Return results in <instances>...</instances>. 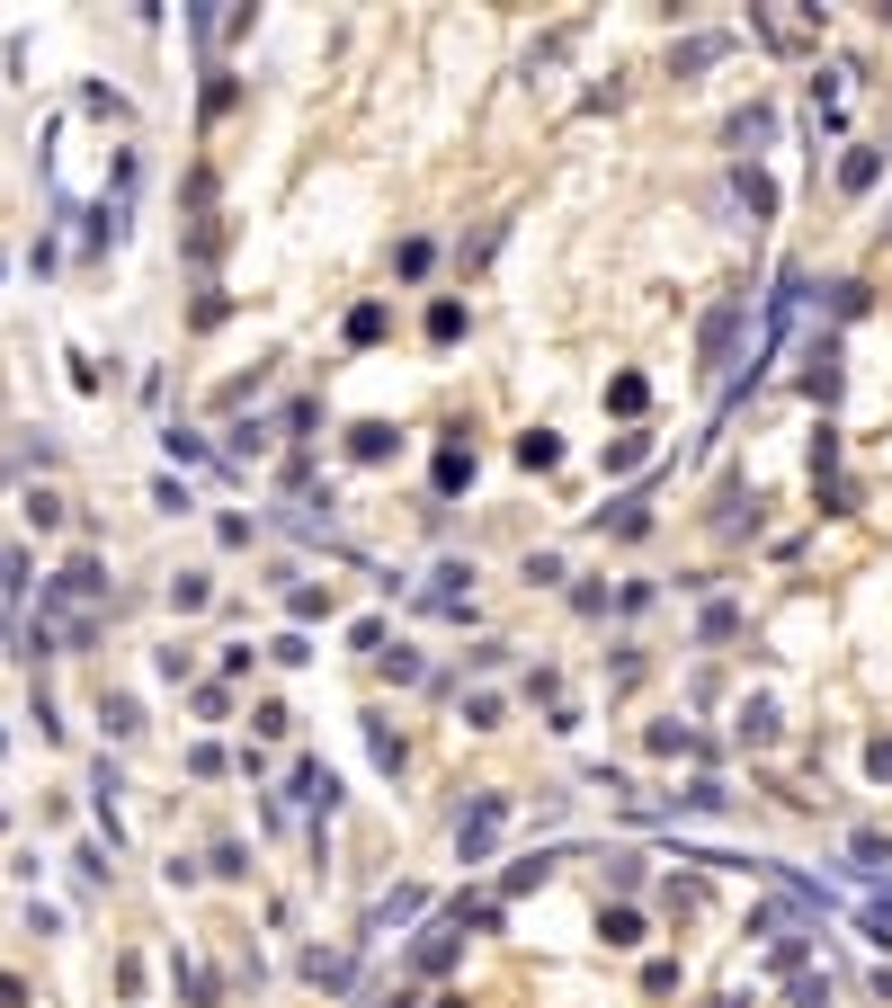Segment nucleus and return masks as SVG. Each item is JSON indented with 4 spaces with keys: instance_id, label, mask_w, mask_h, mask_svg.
I'll list each match as a JSON object with an SVG mask.
<instances>
[{
    "instance_id": "23",
    "label": "nucleus",
    "mask_w": 892,
    "mask_h": 1008,
    "mask_svg": "<svg viewBox=\"0 0 892 1008\" xmlns=\"http://www.w3.org/2000/svg\"><path fill=\"white\" fill-rule=\"evenodd\" d=\"M464 330V304H429V340H455Z\"/></svg>"
},
{
    "instance_id": "11",
    "label": "nucleus",
    "mask_w": 892,
    "mask_h": 1008,
    "mask_svg": "<svg viewBox=\"0 0 892 1008\" xmlns=\"http://www.w3.org/2000/svg\"><path fill=\"white\" fill-rule=\"evenodd\" d=\"M366 750H375V768H402V732L384 714H366Z\"/></svg>"
},
{
    "instance_id": "8",
    "label": "nucleus",
    "mask_w": 892,
    "mask_h": 1008,
    "mask_svg": "<svg viewBox=\"0 0 892 1008\" xmlns=\"http://www.w3.org/2000/svg\"><path fill=\"white\" fill-rule=\"evenodd\" d=\"M732 54V36L714 27V36H688V45H678V72H705V63H723Z\"/></svg>"
},
{
    "instance_id": "17",
    "label": "nucleus",
    "mask_w": 892,
    "mask_h": 1008,
    "mask_svg": "<svg viewBox=\"0 0 892 1008\" xmlns=\"http://www.w3.org/2000/svg\"><path fill=\"white\" fill-rule=\"evenodd\" d=\"M874 179H883V161H874V152H866V144H857V152H848V161H839V188H874Z\"/></svg>"
},
{
    "instance_id": "20",
    "label": "nucleus",
    "mask_w": 892,
    "mask_h": 1008,
    "mask_svg": "<svg viewBox=\"0 0 892 1008\" xmlns=\"http://www.w3.org/2000/svg\"><path fill=\"white\" fill-rule=\"evenodd\" d=\"M99 714H108V732H116V741H125V732H144V714H134V696H108Z\"/></svg>"
},
{
    "instance_id": "7",
    "label": "nucleus",
    "mask_w": 892,
    "mask_h": 1008,
    "mask_svg": "<svg viewBox=\"0 0 892 1008\" xmlns=\"http://www.w3.org/2000/svg\"><path fill=\"white\" fill-rule=\"evenodd\" d=\"M349 455H358V464H384V455H393V429H384V420H358V429H349Z\"/></svg>"
},
{
    "instance_id": "6",
    "label": "nucleus",
    "mask_w": 892,
    "mask_h": 1008,
    "mask_svg": "<svg viewBox=\"0 0 892 1008\" xmlns=\"http://www.w3.org/2000/svg\"><path fill=\"white\" fill-rule=\"evenodd\" d=\"M759 36H768L777 54H794V45H812V36H821V19H759Z\"/></svg>"
},
{
    "instance_id": "12",
    "label": "nucleus",
    "mask_w": 892,
    "mask_h": 1008,
    "mask_svg": "<svg viewBox=\"0 0 892 1008\" xmlns=\"http://www.w3.org/2000/svg\"><path fill=\"white\" fill-rule=\"evenodd\" d=\"M732 188H741V196H749V215H777V188H768V179H759V170H749V161H741V170H732Z\"/></svg>"
},
{
    "instance_id": "22",
    "label": "nucleus",
    "mask_w": 892,
    "mask_h": 1008,
    "mask_svg": "<svg viewBox=\"0 0 892 1008\" xmlns=\"http://www.w3.org/2000/svg\"><path fill=\"white\" fill-rule=\"evenodd\" d=\"M678 803H688V813H723V785H714V777H697V785L678 794Z\"/></svg>"
},
{
    "instance_id": "24",
    "label": "nucleus",
    "mask_w": 892,
    "mask_h": 1008,
    "mask_svg": "<svg viewBox=\"0 0 892 1008\" xmlns=\"http://www.w3.org/2000/svg\"><path fill=\"white\" fill-rule=\"evenodd\" d=\"M0 1008H27V982H19V973H0Z\"/></svg>"
},
{
    "instance_id": "21",
    "label": "nucleus",
    "mask_w": 892,
    "mask_h": 1008,
    "mask_svg": "<svg viewBox=\"0 0 892 1008\" xmlns=\"http://www.w3.org/2000/svg\"><path fill=\"white\" fill-rule=\"evenodd\" d=\"M429 259H438L429 241H402V250H393V268H402V278H429Z\"/></svg>"
},
{
    "instance_id": "3",
    "label": "nucleus",
    "mask_w": 892,
    "mask_h": 1008,
    "mask_svg": "<svg viewBox=\"0 0 892 1008\" xmlns=\"http://www.w3.org/2000/svg\"><path fill=\"white\" fill-rule=\"evenodd\" d=\"M455 937H464V919H438L420 947H410V973H447V964H455Z\"/></svg>"
},
{
    "instance_id": "19",
    "label": "nucleus",
    "mask_w": 892,
    "mask_h": 1008,
    "mask_svg": "<svg viewBox=\"0 0 892 1008\" xmlns=\"http://www.w3.org/2000/svg\"><path fill=\"white\" fill-rule=\"evenodd\" d=\"M768 134H777V116H768V107H749V116H732V144H768Z\"/></svg>"
},
{
    "instance_id": "25",
    "label": "nucleus",
    "mask_w": 892,
    "mask_h": 1008,
    "mask_svg": "<svg viewBox=\"0 0 892 1008\" xmlns=\"http://www.w3.org/2000/svg\"><path fill=\"white\" fill-rule=\"evenodd\" d=\"M866 768H874V777H892V741H866Z\"/></svg>"
},
{
    "instance_id": "13",
    "label": "nucleus",
    "mask_w": 892,
    "mask_h": 1008,
    "mask_svg": "<svg viewBox=\"0 0 892 1008\" xmlns=\"http://www.w3.org/2000/svg\"><path fill=\"white\" fill-rule=\"evenodd\" d=\"M464 483H473V446H447L438 455V491H464Z\"/></svg>"
},
{
    "instance_id": "16",
    "label": "nucleus",
    "mask_w": 892,
    "mask_h": 1008,
    "mask_svg": "<svg viewBox=\"0 0 892 1008\" xmlns=\"http://www.w3.org/2000/svg\"><path fill=\"white\" fill-rule=\"evenodd\" d=\"M598 937H607V947H643V919H634V910H607Z\"/></svg>"
},
{
    "instance_id": "5",
    "label": "nucleus",
    "mask_w": 892,
    "mask_h": 1008,
    "mask_svg": "<svg viewBox=\"0 0 892 1008\" xmlns=\"http://www.w3.org/2000/svg\"><path fill=\"white\" fill-rule=\"evenodd\" d=\"M295 794H304V803H313V813H330V803H339V777H330V768H313V759H304V768H295Z\"/></svg>"
},
{
    "instance_id": "1",
    "label": "nucleus",
    "mask_w": 892,
    "mask_h": 1008,
    "mask_svg": "<svg viewBox=\"0 0 892 1008\" xmlns=\"http://www.w3.org/2000/svg\"><path fill=\"white\" fill-rule=\"evenodd\" d=\"M500 822H509V794H473V803H464V822H455V848H464V865H473V857H492Z\"/></svg>"
},
{
    "instance_id": "10",
    "label": "nucleus",
    "mask_w": 892,
    "mask_h": 1008,
    "mask_svg": "<svg viewBox=\"0 0 892 1008\" xmlns=\"http://www.w3.org/2000/svg\"><path fill=\"white\" fill-rule=\"evenodd\" d=\"M643 455H652V429H625V438H616V446H607V474H634V464H643Z\"/></svg>"
},
{
    "instance_id": "15",
    "label": "nucleus",
    "mask_w": 892,
    "mask_h": 1008,
    "mask_svg": "<svg viewBox=\"0 0 892 1008\" xmlns=\"http://www.w3.org/2000/svg\"><path fill=\"white\" fill-rule=\"evenodd\" d=\"M741 741H777V705H768V696L741 705Z\"/></svg>"
},
{
    "instance_id": "14",
    "label": "nucleus",
    "mask_w": 892,
    "mask_h": 1008,
    "mask_svg": "<svg viewBox=\"0 0 892 1008\" xmlns=\"http://www.w3.org/2000/svg\"><path fill=\"white\" fill-rule=\"evenodd\" d=\"M304 982H321V990H339V982H349V955H321V947H313V955H304Z\"/></svg>"
},
{
    "instance_id": "2",
    "label": "nucleus",
    "mask_w": 892,
    "mask_h": 1008,
    "mask_svg": "<svg viewBox=\"0 0 892 1008\" xmlns=\"http://www.w3.org/2000/svg\"><path fill=\"white\" fill-rule=\"evenodd\" d=\"M741 321H749V295H723V304L705 313V340H697V358H705V366H732V340H741Z\"/></svg>"
},
{
    "instance_id": "18",
    "label": "nucleus",
    "mask_w": 892,
    "mask_h": 1008,
    "mask_svg": "<svg viewBox=\"0 0 892 1008\" xmlns=\"http://www.w3.org/2000/svg\"><path fill=\"white\" fill-rule=\"evenodd\" d=\"M366 340H384V304H358V313H349V349H366Z\"/></svg>"
},
{
    "instance_id": "9",
    "label": "nucleus",
    "mask_w": 892,
    "mask_h": 1008,
    "mask_svg": "<svg viewBox=\"0 0 892 1008\" xmlns=\"http://www.w3.org/2000/svg\"><path fill=\"white\" fill-rule=\"evenodd\" d=\"M598 526H616V535H643L652 526V509H643V491H625L616 509H598Z\"/></svg>"
},
{
    "instance_id": "4",
    "label": "nucleus",
    "mask_w": 892,
    "mask_h": 1008,
    "mask_svg": "<svg viewBox=\"0 0 892 1008\" xmlns=\"http://www.w3.org/2000/svg\"><path fill=\"white\" fill-rule=\"evenodd\" d=\"M518 464H527V474H554V464H563V438H554V429H527V438H518Z\"/></svg>"
}]
</instances>
